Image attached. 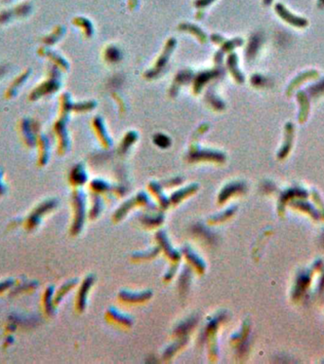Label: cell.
I'll return each mask as SVG.
<instances>
[{
    "mask_svg": "<svg viewBox=\"0 0 324 364\" xmlns=\"http://www.w3.org/2000/svg\"><path fill=\"white\" fill-rule=\"evenodd\" d=\"M320 1H321V5H322V6H324V0H320Z\"/></svg>",
    "mask_w": 324,
    "mask_h": 364,
    "instance_id": "7a4b0ae2",
    "label": "cell"
},
{
    "mask_svg": "<svg viewBox=\"0 0 324 364\" xmlns=\"http://www.w3.org/2000/svg\"><path fill=\"white\" fill-rule=\"evenodd\" d=\"M265 3H270V1H271V0H265Z\"/></svg>",
    "mask_w": 324,
    "mask_h": 364,
    "instance_id": "3957f363",
    "label": "cell"
},
{
    "mask_svg": "<svg viewBox=\"0 0 324 364\" xmlns=\"http://www.w3.org/2000/svg\"><path fill=\"white\" fill-rule=\"evenodd\" d=\"M130 1H131V2H132V3H134V2H136V1H137V0H130Z\"/></svg>",
    "mask_w": 324,
    "mask_h": 364,
    "instance_id": "277c9868",
    "label": "cell"
},
{
    "mask_svg": "<svg viewBox=\"0 0 324 364\" xmlns=\"http://www.w3.org/2000/svg\"><path fill=\"white\" fill-rule=\"evenodd\" d=\"M277 8V12L279 13V15L286 21L288 22L289 24L296 26V27H304L307 25V22L306 20L302 19V18H300V17H296L295 15H291L288 11H286V9H284V7H282L281 5H277L276 6Z\"/></svg>",
    "mask_w": 324,
    "mask_h": 364,
    "instance_id": "6da1fadb",
    "label": "cell"
}]
</instances>
